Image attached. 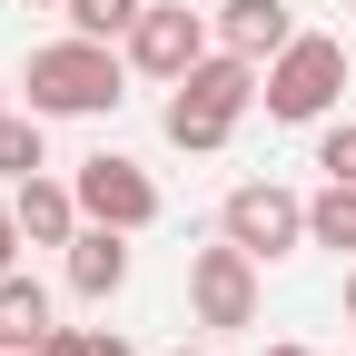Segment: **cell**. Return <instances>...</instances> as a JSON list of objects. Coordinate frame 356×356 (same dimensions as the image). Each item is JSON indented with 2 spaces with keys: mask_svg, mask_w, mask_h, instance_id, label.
I'll return each instance as SVG.
<instances>
[{
  "mask_svg": "<svg viewBox=\"0 0 356 356\" xmlns=\"http://www.w3.org/2000/svg\"><path fill=\"white\" fill-rule=\"evenodd\" d=\"M20 99L40 109V119H109L119 99H129V50L119 40H40L30 50V70H20Z\"/></svg>",
  "mask_w": 356,
  "mask_h": 356,
  "instance_id": "cell-1",
  "label": "cell"
},
{
  "mask_svg": "<svg viewBox=\"0 0 356 356\" xmlns=\"http://www.w3.org/2000/svg\"><path fill=\"white\" fill-rule=\"evenodd\" d=\"M257 89H267V70H257V60H238V50H208L188 79L168 89V109H159L168 149H188V159L228 149V139H238V119L257 109Z\"/></svg>",
  "mask_w": 356,
  "mask_h": 356,
  "instance_id": "cell-2",
  "label": "cell"
},
{
  "mask_svg": "<svg viewBox=\"0 0 356 356\" xmlns=\"http://www.w3.org/2000/svg\"><path fill=\"white\" fill-rule=\"evenodd\" d=\"M337 89H346V50L327 30H297L277 60H267V89H257V109L267 119H287V129H307V119H327L337 109Z\"/></svg>",
  "mask_w": 356,
  "mask_h": 356,
  "instance_id": "cell-3",
  "label": "cell"
},
{
  "mask_svg": "<svg viewBox=\"0 0 356 356\" xmlns=\"http://www.w3.org/2000/svg\"><path fill=\"white\" fill-rule=\"evenodd\" d=\"M119 50H129V70H139V79L178 89V79H188V70L218 50V20H208V10H188V0H149V10H139V30H129Z\"/></svg>",
  "mask_w": 356,
  "mask_h": 356,
  "instance_id": "cell-4",
  "label": "cell"
},
{
  "mask_svg": "<svg viewBox=\"0 0 356 356\" xmlns=\"http://www.w3.org/2000/svg\"><path fill=\"white\" fill-rule=\"evenodd\" d=\"M218 238H238L257 267H277L307 248V198L277 188V178H248V188H228V208H218Z\"/></svg>",
  "mask_w": 356,
  "mask_h": 356,
  "instance_id": "cell-5",
  "label": "cell"
},
{
  "mask_svg": "<svg viewBox=\"0 0 356 356\" xmlns=\"http://www.w3.org/2000/svg\"><path fill=\"white\" fill-rule=\"evenodd\" d=\"M70 188H79V218H99V228H159V178L139 168V159H119V149H99V159H79L70 168Z\"/></svg>",
  "mask_w": 356,
  "mask_h": 356,
  "instance_id": "cell-6",
  "label": "cell"
},
{
  "mask_svg": "<svg viewBox=\"0 0 356 356\" xmlns=\"http://www.w3.org/2000/svg\"><path fill=\"white\" fill-rule=\"evenodd\" d=\"M188 317L198 327H257V257L238 248V238H218V248H198L188 257Z\"/></svg>",
  "mask_w": 356,
  "mask_h": 356,
  "instance_id": "cell-7",
  "label": "cell"
},
{
  "mask_svg": "<svg viewBox=\"0 0 356 356\" xmlns=\"http://www.w3.org/2000/svg\"><path fill=\"white\" fill-rule=\"evenodd\" d=\"M60 277H70V297L109 307V297L129 287V228H99V218H89V228L60 248Z\"/></svg>",
  "mask_w": 356,
  "mask_h": 356,
  "instance_id": "cell-8",
  "label": "cell"
},
{
  "mask_svg": "<svg viewBox=\"0 0 356 356\" xmlns=\"http://www.w3.org/2000/svg\"><path fill=\"white\" fill-rule=\"evenodd\" d=\"M208 20H218V50H238V60H257V70L297 40V10H287V0H218Z\"/></svg>",
  "mask_w": 356,
  "mask_h": 356,
  "instance_id": "cell-9",
  "label": "cell"
},
{
  "mask_svg": "<svg viewBox=\"0 0 356 356\" xmlns=\"http://www.w3.org/2000/svg\"><path fill=\"white\" fill-rule=\"evenodd\" d=\"M10 208H20V238H30V248H70V238L89 228V218H79V188H70V178H50V168L20 178Z\"/></svg>",
  "mask_w": 356,
  "mask_h": 356,
  "instance_id": "cell-10",
  "label": "cell"
},
{
  "mask_svg": "<svg viewBox=\"0 0 356 356\" xmlns=\"http://www.w3.org/2000/svg\"><path fill=\"white\" fill-rule=\"evenodd\" d=\"M50 327H60V317H50V287L10 267V277H0V346H10V356H30Z\"/></svg>",
  "mask_w": 356,
  "mask_h": 356,
  "instance_id": "cell-11",
  "label": "cell"
},
{
  "mask_svg": "<svg viewBox=\"0 0 356 356\" xmlns=\"http://www.w3.org/2000/svg\"><path fill=\"white\" fill-rule=\"evenodd\" d=\"M307 248H337V257H356V178H327V188L307 198Z\"/></svg>",
  "mask_w": 356,
  "mask_h": 356,
  "instance_id": "cell-12",
  "label": "cell"
},
{
  "mask_svg": "<svg viewBox=\"0 0 356 356\" xmlns=\"http://www.w3.org/2000/svg\"><path fill=\"white\" fill-rule=\"evenodd\" d=\"M40 129H50L40 109H10V119H0V178H10V188L50 168V139H40Z\"/></svg>",
  "mask_w": 356,
  "mask_h": 356,
  "instance_id": "cell-13",
  "label": "cell"
},
{
  "mask_svg": "<svg viewBox=\"0 0 356 356\" xmlns=\"http://www.w3.org/2000/svg\"><path fill=\"white\" fill-rule=\"evenodd\" d=\"M139 10H149V0H70V30L79 40H129Z\"/></svg>",
  "mask_w": 356,
  "mask_h": 356,
  "instance_id": "cell-14",
  "label": "cell"
},
{
  "mask_svg": "<svg viewBox=\"0 0 356 356\" xmlns=\"http://www.w3.org/2000/svg\"><path fill=\"white\" fill-rule=\"evenodd\" d=\"M317 168H327V178H356V119H337L327 139H317Z\"/></svg>",
  "mask_w": 356,
  "mask_h": 356,
  "instance_id": "cell-15",
  "label": "cell"
},
{
  "mask_svg": "<svg viewBox=\"0 0 356 356\" xmlns=\"http://www.w3.org/2000/svg\"><path fill=\"white\" fill-rule=\"evenodd\" d=\"M30 356H99V327H50Z\"/></svg>",
  "mask_w": 356,
  "mask_h": 356,
  "instance_id": "cell-16",
  "label": "cell"
},
{
  "mask_svg": "<svg viewBox=\"0 0 356 356\" xmlns=\"http://www.w3.org/2000/svg\"><path fill=\"white\" fill-rule=\"evenodd\" d=\"M20 248H30V238H20V208L0 198V277H10V267H20Z\"/></svg>",
  "mask_w": 356,
  "mask_h": 356,
  "instance_id": "cell-17",
  "label": "cell"
},
{
  "mask_svg": "<svg viewBox=\"0 0 356 356\" xmlns=\"http://www.w3.org/2000/svg\"><path fill=\"white\" fill-rule=\"evenodd\" d=\"M99 356H139V346H129V337H119V327H99Z\"/></svg>",
  "mask_w": 356,
  "mask_h": 356,
  "instance_id": "cell-18",
  "label": "cell"
},
{
  "mask_svg": "<svg viewBox=\"0 0 356 356\" xmlns=\"http://www.w3.org/2000/svg\"><path fill=\"white\" fill-rule=\"evenodd\" d=\"M267 356H317V346H297V337H277V346H267Z\"/></svg>",
  "mask_w": 356,
  "mask_h": 356,
  "instance_id": "cell-19",
  "label": "cell"
},
{
  "mask_svg": "<svg viewBox=\"0 0 356 356\" xmlns=\"http://www.w3.org/2000/svg\"><path fill=\"white\" fill-rule=\"evenodd\" d=\"M346 317H356V257H346Z\"/></svg>",
  "mask_w": 356,
  "mask_h": 356,
  "instance_id": "cell-20",
  "label": "cell"
},
{
  "mask_svg": "<svg viewBox=\"0 0 356 356\" xmlns=\"http://www.w3.org/2000/svg\"><path fill=\"white\" fill-rule=\"evenodd\" d=\"M20 10H70V0H20Z\"/></svg>",
  "mask_w": 356,
  "mask_h": 356,
  "instance_id": "cell-21",
  "label": "cell"
},
{
  "mask_svg": "<svg viewBox=\"0 0 356 356\" xmlns=\"http://www.w3.org/2000/svg\"><path fill=\"white\" fill-rule=\"evenodd\" d=\"M0 119H10V79H0Z\"/></svg>",
  "mask_w": 356,
  "mask_h": 356,
  "instance_id": "cell-22",
  "label": "cell"
},
{
  "mask_svg": "<svg viewBox=\"0 0 356 356\" xmlns=\"http://www.w3.org/2000/svg\"><path fill=\"white\" fill-rule=\"evenodd\" d=\"M178 356H208V346H178Z\"/></svg>",
  "mask_w": 356,
  "mask_h": 356,
  "instance_id": "cell-23",
  "label": "cell"
},
{
  "mask_svg": "<svg viewBox=\"0 0 356 356\" xmlns=\"http://www.w3.org/2000/svg\"><path fill=\"white\" fill-rule=\"evenodd\" d=\"M0 356H10V346H0Z\"/></svg>",
  "mask_w": 356,
  "mask_h": 356,
  "instance_id": "cell-24",
  "label": "cell"
}]
</instances>
